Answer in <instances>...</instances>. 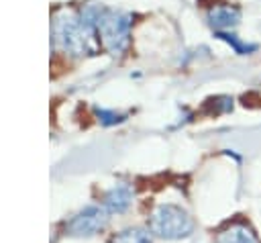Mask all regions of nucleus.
Segmentation results:
<instances>
[{
    "mask_svg": "<svg viewBox=\"0 0 261 243\" xmlns=\"http://www.w3.org/2000/svg\"><path fill=\"white\" fill-rule=\"evenodd\" d=\"M208 20L214 29H218V33H224L228 29H234L241 20V8L230 6V4H222V6H214L208 14Z\"/></svg>",
    "mask_w": 261,
    "mask_h": 243,
    "instance_id": "nucleus-3",
    "label": "nucleus"
},
{
    "mask_svg": "<svg viewBox=\"0 0 261 243\" xmlns=\"http://www.w3.org/2000/svg\"><path fill=\"white\" fill-rule=\"evenodd\" d=\"M216 243H259V239L251 227H247L243 223H234L218 233Z\"/></svg>",
    "mask_w": 261,
    "mask_h": 243,
    "instance_id": "nucleus-5",
    "label": "nucleus"
},
{
    "mask_svg": "<svg viewBox=\"0 0 261 243\" xmlns=\"http://www.w3.org/2000/svg\"><path fill=\"white\" fill-rule=\"evenodd\" d=\"M149 229L153 235H157L161 239L177 241V239H186L194 233V221L177 204H159L151 212Z\"/></svg>",
    "mask_w": 261,
    "mask_h": 243,
    "instance_id": "nucleus-1",
    "label": "nucleus"
},
{
    "mask_svg": "<svg viewBox=\"0 0 261 243\" xmlns=\"http://www.w3.org/2000/svg\"><path fill=\"white\" fill-rule=\"evenodd\" d=\"M218 37H220L222 41H226V43L234 49V53H239V55H247V53H251V51H255V49H257V45H255V43H245V41H241L237 35H232V33H228V31L218 33Z\"/></svg>",
    "mask_w": 261,
    "mask_h": 243,
    "instance_id": "nucleus-7",
    "label": "nucleus"
},
{
    "mask_svg": "<svg viewBox=\"0 0 261 243\" xmlns=\"http://www.w3.org/2000/svg\"><path fill=\"white\" fill-rule=\"evenodd\" d=\"M133 202V192L126 184H118L112 190L106 192L104 196V204L108 212H124Z\"/></svg>",
    "mask_w": 261,
    "mask_h": 243,
    "instance_id": "nucleus-4",
    "label": "nucleus"
},
{
    "mask_svg": "<svg viewBox=\"0 0 261 243\" xmlns=\"http://www.w3.org/2000/svg\"><path fill=\"white\" fill-rule=\"evenodd\" d=\"M110 243H153L151 235L143 229H124L120 233H116Z\"/></svg>",
    "mask_w": 261,
    "mask_h": 243,
    "instance_id": "nucleus-6",
    "label": "nucleus"
},
{
    "mask_svg": "<svg viewBox=\"0 0 261 243\" xmlns=\"http://www.w3.org/2000/svg\"><path fill=\"white\" fill-rule=\"evenodd\" d=\"M106 225H108V210L100 206H88L67 223L65 231L71 237H92L100 233Z\"/></svg>",
    "mask_w": 261,
    "mask_h": 243,
    "instance_id": "nucleus-2",
    "label": "nucleus"
}]
</instances>
